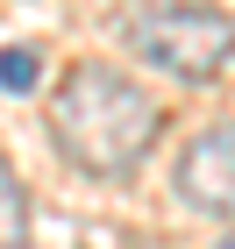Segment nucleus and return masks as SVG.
I'll return each mask as SVG.
<instances>
[{
    "label": "nucleus",
    "mask_w": 235,
    "mask_h": 249,
    "mask_svg": "<svg viewBox=\"0 0 235 249\" xmlns=\"http://www.w3.org/2000/svg\"><path fill=\"white\" fill-rule=\"evenodd\" d=\"M157 128H164V107L114 64H72L50 100V142L86 178H128L150 157Z\"/></svg>",
    "instance_id": "f257e3e1"
},
{
    "label": "nucleus",
    "mask_w": 235,
    "mask_h": 249,
    "mask_svg": "<svg viewBox=\"0 0 235 249\" xmlns=\"http://www.w3.org/2000/svg\"><path fill=\"white\" fill-rule=\"evenodd\" d=\"M128 50H136L150 71H171L185 86H207L235 64V21L221 7H193V0H164V7H143L128 21Z\"/></svg>",
    "instance_id": "f03ea898"
},
{
    "label": "nucleus",
    "mask_w": 235,
    "mask_h": 249,
    "mask_svg": "<svg viewBox=\"0 0 235 249\" xmlns=\"http://www.w3.org/2000/svg\"><path fill=\"white\" fill-rule=\"evenodd\" d=\"M178 199L199 213H235V121H207L178 150Z\"/></svg>",
    "instance_id": "7ed1b4c3"
},
{
    "label": "nucleus",
    "mask_w": 235,
    "mask_h": 249,
    "mask_svg": "<svg viewBox=\"0 0 235 249\" xmlns=\"http://www.w3.org/2000/svg\"><path fill=\"white\" fill-rule=\"evenodd\" d=\"M0 249H29V192L7 157H0Z\"/></svg>",
    "instance_id": "20e7f679"
},
{
    "label": "nucleus",
    "mask_w": 235,
    "mask_h": 249,
    "mask_svg": "<svg viewBox=\"0 0 235 249\" xmlns=\"http://www.w3.org/2000/svg\"><path fill=\"white\" fill-rule=\"evenodd\" d=\"M36 78H43V57L29 43H7V50H0V86H7V93H36Z\"/></svg>",
    "instance_id": "39448f33"
},
{
    "label": "nucleus",
    "mask_w": 235,
    "mask_h": 249,
    "mask_svg": "<svg viewBox=\"0 0 235 249\" xmlns=\"http://www.w3.org/2000/svg\"><path fill=\"white\" fill-rule=\"evenodd\" d=\"M221 249H235V235H228V242H221Z\"/></svg>",
    "instance_id": "423d86ee"
}]
</instances>
